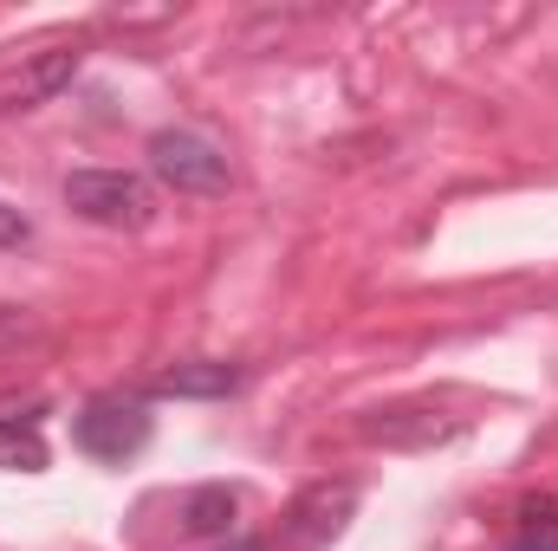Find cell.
<instances>
[{"instance_id":"1","label":"cell","mask_w":558,"mask_h":551,"mask_svg":"<svg viewBox=\"0 0 558 551\" xmlns=\"http://www.w3.org/2000/svg\"><path fill=\"white\" fill-rule=\"evenodd\" d=\"M65 208L92 228H118V234H137L156 221V188L131 175V169H72L65 175Z\"/></svg>"},{"instance_id":"2","label":"cell","mask_w":558,"mask_h":551,"mask_svg":"<svg viewBox=\"0 0 558 551\" xmlns=\"http://www.w3.org/2000/svg\"><path fill=\"white\" fill-rule=\"evenodd\" d=\"M149 175L175 195H221L234 175H228V156L202 131H156L149 137Z\"/></svg>"},{"instance_id":"3","label":"cell","mask_w":558,"mask_h":551,"mask_svg":"<svg viewBox=\"0 0 558 551\" xmlns=\"http://www.w3.org/2000/svg\"><path fill=\"white\" fill-rule=\"evenodd\" d=\"M72 441H78V454H92L105 467H124V461H137L149 448V409L131 403V396H98V403L78 409Z\"/></svg>"},{"instance_id":"4","label":"cell","mask_w":558,"mask_h":551,"mask_svg":"<svg viewBox=\"0 0 558 551\" xmlns=\"http://www.w3.org/2000/svg\"><path fill=\"white\" fill-rule=\"evenodd\" d=\"M351 513H357V487H351V480H318V487H305V493L286 506L279 539L292 551H325L344 526H351Z\"/></svg>"},{"instance_id":"5","label":"cell","mask_w":558,"mask_h":551,"mask_svg":"<svg viewBox=\"0 0 558 551\" xmlns=\"http://www.w3.org/2000/svg\"><path fill=\"white\" fill-rule=\"evenodd\" d=\"M78 59H85L78 46H46V52H26L13 72H0V118L52 105V98L78 78Z\"/></svg>"},{"instance_id":"6","label":"cell","mask_w":558,"mask_h":551,"mask_svg":"<svg viewBox=\"0 0 558 551\" xmlns=\"http://www.w3.org/2000/svg\"><path fill=\"white\" fill-rule=\"evenodd\" d=\"M461 428H468L461 415H441L435 403H397V409H371L357 421V434L377 448H435V441H454Z\"/></svg>"},{"instance_id":"7","label":"cell","mask_w":558,"mask_h":551,"mask_svg":"<svg viewBox=\"0 0 558 551\" xmlns=\"http://www.w3.org/2000/svg\"><path fill=\"white\" fill-rule=\"evenodd\" d=\"M0 467H13V474H39L46 467L39 403H0Z\"/></svg>"},{"instance_id":"8","label":"cell","mask_w":558,"mask_h":551,"mask_svg":"<svg viewBox=\"0 0 558 551\" xmlns=\"http://www.w3.org/2000/svg\"><path fill=\"white\" fill-rule=\"evenodd\" d=\"M241 364H175L149 377V396H234Z\"/></svg>"},{"instance_id":"9","label":"cell","mask_w":558,"mask_h":551,"mask_svg":"<svg viewBox=\"0 0 558 551\" xmlns=\"http://www.w3.org/2000/svg\"><path fill=\"white\" fill-rule=\"evenodd\" d=\"M234 506H241L234 487H221V480H215V487H195V493L182 500V532H189V539H221V532L234 526Z\"/></svg>"},{"instance_id":"10","label":"cell","mask_w":558,"mask_h":551,"mask_svg":"<svg viewBox=\"0 0 558 551\" xmlns=\"http://www.w3.org/2000/svg\"><path fill=\"white\" fill-rule=\"evenodd\" d=\"M507 551H558V500H526Z\"/></svg>"},{"instance_id":"11","label":"cell","mask_w":558,"mask_h":551,"mask_svg":"<svg viewBox=\"0 0 558 551\" xmlns=\"http://www.w3.org/2000/svg\"><path fill=\"white\" fill-rule=\"evenodd\" d=\"M26 241H33V221H26L20 208L0 201V247H26Z\"/></svg>"},{"instance_id":"12","label":"cell","mask_w":558,"mask_h":551,"mask_svg":"<svg viewBox=\"0 0 558 551\" xmlns=\"http://www.w3.org/2000/svg\"><path fill=\"white\" fill-rule=\"evenodd\" d=\"M26 331H33V318L13 311V305H0V344H13V338H26Z\"/></svg>"},{"instance_id":"13","label":"cell","mask_w":558,"mask_h":551,"mask_svg":"<svg viewBox=\"0 0 558 551\" xmlns=\"http://www.w3.org/2000/svg\"><path fill=\"white\" fill-rule=\"evenodd\" d=\"M234 551H267V546H254V539H247V546H234Z\"/></svg>"}]
</instances>
